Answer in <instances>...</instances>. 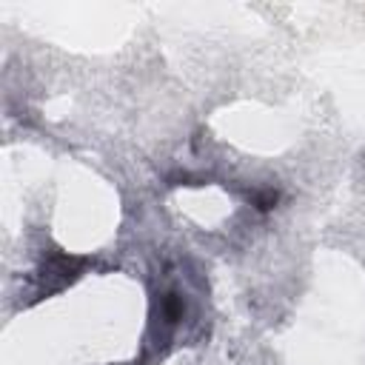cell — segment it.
I'll return each mask as SVG.
<instances>
[{
	"label": "cell",
	"instance_id": "1",
	"mask_svg": "<svg viewBox=\"0 0 365 365\" xmlns=\"http://www.w3.org/2000/svg\"><path fill=\"white\" fill-rule=\"evenodd\" d=\"M182 314H185V299L180 297V291L163 288V291L154 297L151 331H154L157 345H160V342H168V339L174 336V331H177L180 322H182Z\"/></svg>",
	"mask_w": 365,
	"mask_h": 365
}]
</instances>
